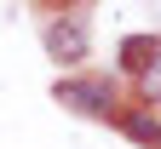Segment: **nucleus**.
<instances>
[{"instance_id": "obj_1", "label": "nucleus", "mask_w": 161, "mask_h": 149, "mask_svg": "<svg viewBox=\"0 0 161 149\" xmlns=\"http://www.w3.org/2000/svg\"><path fill=\"white\" fill-rule=\"evenodd\" d=\"M46 52L58 63H80L86 57V29H80V17H58V23L46 29Z\"/></svg>"}, {"instance_id": "obj_2", "label": "nucleus", "mask_w": 161, "mask_h": 149, "mask_svg": "<svg viewBox=\"0 0 161 149\" xmlns=\"http://www.w3.org/2000/svg\"><path fill=\"white\" fill-rule=\"evenodd\" d=\"M58 98H64V103H80V109H92V115H109V92L104 86H58Z\"/></svg>"}, {"instance_id": "obj_3", "label": "nucleus", "mask_w": 161, "mask_h": 149, "mask_svg": "<svg viewBox=\"0 0 161 149\" xmlns=\"http://www.w3.org/2000/svg\"><path fill=\"white\" fill-rule=\"evenodd\" d=\"M138 86H144V98H150V103H161V52H155V57L144 63V75H138Z\"/></svg>"}]
</instances>
